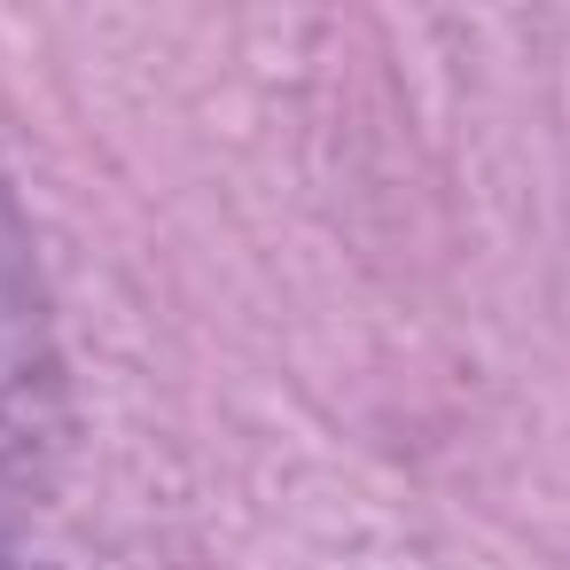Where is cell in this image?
<instances>
[{"mask_svg":"<svg viewBox=\"0 0 570 570\" xmlns=\"http://www.w3.org/2000/svg\"><path fill=\"white\" fill-rule=\"evenodd\" d=\"M71 438V375L32 227L0 180V476H40Z\"/></svg>","mask_w":570,"mask_h":570,"instance_id":"cell-1","label":"cell"},{"mask_svg":"<svg viewBox=\"0 0 570 570\" xmlns=\"http://www.w3.org/2000/svg\"><path fill=\"white\" fill-rule=\"evenodd\" d=\"M0 570H48V562H40V554H24L9 531H0Z\"/></svg>","mask_w":570,"mask_h":570,"instance_id":"cell-2","label":"cell"}]
</instances>
